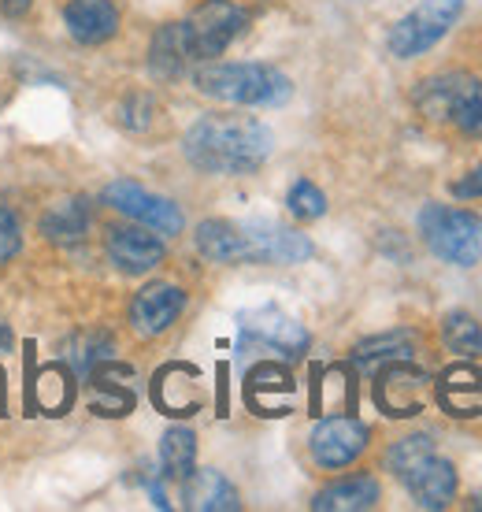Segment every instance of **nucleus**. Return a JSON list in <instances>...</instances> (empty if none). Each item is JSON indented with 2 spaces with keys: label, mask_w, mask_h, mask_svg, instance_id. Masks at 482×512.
Returning a JSON list of instances; mask_svg holds the SVG:
<instances>
[{
  "label": "nucleus",
  "mask_w": 482,
  "mask_h": 512,
  "mask_svg": "<svg viewBox=\"0 0 482 512\" xmlns=\"http://www.w3.org/2000/svg\"><path fill=\"white\" fill-rule=\"evenodd\" d=\"M182 26H186L193 60H212V56H223L245 34L249 12L234 0H204Z\"/></svg>",
  "instance_id": "5"
},
{
  "label": "nucleus",
  "mask_w": 482,
  "mask_h": 512,
  "mask_svg": "<svg viewBox=\"0 0 482 512\" xmlns=\"http://www.w3.org/2000/svg\"><path fill=\"white\" fill-rule=\"evenodd\" d=\"M271 130L249 116H201L186 130L182 153L208 175H249L271 156Z\"/></svg>",
  "instance_id": "1"
},
{
  "label": "nucleus",
  "mask_w": 482,
  "mask_h": 512,
  "mask_svg": "<svg viewBox=\"0 0 482 512\" xmlns=\"http://www.w3.org/2000/svg\"><path fill=\"white\" fill-rule=\"evenodd\" d=\"M427 453H434L431 435H408V438H401V442H394V446H390V453H386V468L401 479V475H405L408 468H416Z\"/></svg>",
  "instance_id": "28"
},
{
  "label": "nucleus",
  "mask_w": 482,
  "mask_h": 512,
  "mask_svg": "<svg viewBox=\"0 0 482 512\" xmlns=\"http://www.w3.org/2000/svg\"><path fill=\"white\" fill-rule=\"evenodd\" d=\"M41 234L56 245H82L89 234V205L82 197L75 201H60V205H52L45 216H41Z\"/></svg>",
  "instance_id": "24"
},
{
  "label": "nucleus",
  "mask_w": 482,
  "mask_h": 512,
  "mask_svg": "<svg viewBox=\"0 0 482 512\" xmlns=\"http://www.w3.org/2000/svg\"><path fill=\"white\" fill-rule=\"evenodd\" d=\"M241 334L253 338V342H260V346L275 349V353H282V357H301V353L308 349V342H312L305 327L275 305L245 312V316H241Z\"/></svg>",
  "instance_id": "9"
},
{
  "label": "nucleus",
  "mask_w": 482,
  "mask_h": 512,
  "mask_svg": "<svg viewBox=\"0 0 482 512\" xmlns=\"http://www.w3.org/2000/svg\"><path fill=\"white\" fill-rule=\"evenodd\" d=\"M197 368L193 364H167L153 379V401L164 416H190L201 409L197 394Z\"/></svg>",
  "instance_id": "17"
},
{
  "label": "nucleus",
  "mask_w": 482,
  "mask_h": 512,
  "mask_svg": "<svg viewBox=\"0 0 482 512\" xmlns=\"http://www.w3.org/2000/svg\"><path fill=\"white\" fill-rule=\"evenodd\" d=\"M453 197H460V201L482 197V164H479V167H471L468 175H460V179L453 182Z\"/></svg>",
  "instance_id": "33"
},
{
  "label": "nucleus",
  "mask_w": 482,
  "mask_h": 512,
  "mask_svg": "<svg viewBox=\"0 0 482 512\" xmlns=\"http://www.w3.org/2000/svg\"><path fill=\"white\" fill-rule=\"evenodd\" d=\"M130 368L127 364H115L112 357L101 360L93 372L86 375L89 379V409L97 412V416H127L134 409V394L127 390L123 379H130Z\"/></svg>",
  "instance_id": "18"
},
{
  "label": "nucleus",
  "mask_w": 482,
  "mask_h": 512,
  "mask_svg": "<svg viewBox=\"0 0 482 512\" xmlns=\"http://www.w3.org/2000/svg\"><path fill=\"white\" fill-rule=\"evenodd\" d=\"M193 238H197L201 256L212 260V264H249V242H245V227L241 223L204 219Z\"/></svg>",
  "instance_id": "19"
},
{
  "label": "nucleus",
  "mask_w": 482,
  "mask_h": 512,
  "mask_svg": "<svg viewBox=\"0 0 482 512\" xmlns=\"http://www.w3.org/2000/svg\"><path fill=\"white\" fill-rule=\"evenodd\" d=\"M419 234L438 260L453 268H475L482 256V219L449 205H427L419 212Z\"/></svg>",
  "instance_id": "3"
},
{
  "label": "nucleus",
  "mask_w": 482,
  "mask_h": 512,
  "mask_svg": "<svg viewBox=\"0 0 482 512\" xmlns=\"http://www.w3.org/2000/svg\"><path fill=\"white\" fill-rule=\"evenodd\" d=\"M401 483H405L408 494L423 509H445L449 501L457 498V468L445 461V457H434V453H427L416 468H408L401 475Z\"/></svg>",
  "instance_id": "13"
},
{
  "label": "nucleus",
  "mask_w": 482,
  "mask_h": 512,
  "mask_svg": "<svg viewBox=\"0 0 482 512\" xmlns=\"http://www.w3.org/2000/svg\"><path fill=\"white\" fill-rule=\"evenodd\" d=\"M245 401L256 416H286L293 405V375L275 360L256 364L245 375Z\"/></svg>",
  "instance_id": "12"
},
{
  "label": "nucleus",
  "mask_w": 482,
  "mask_h": 512,
  "mask_svg": "<svg viewBox=\"0 0 482 512\" xmlns=\"http://www.w3.org/2000/svg\"><path fill=\"white\" fill-rule=\"evenodd\" d=\"M75 357H71V368H75L78 375H89L101 360H108V353H112V338L108 334H86V338H78L75 342Z\"/></svg>",
  "instance_id": "30"
},
{
  "label": "nucleus",
  "mask_w": 482,
  "mask_h": 512,
  "mask_svg": "<svg viewBox=\"0 0 482 512\" xmlns=\"http://www.w3.org/2000/svg\"><path fill=\"white\" fill-rule=\"evenodd\" d=\"M286 208L293 212V219H319L327 212V197L319 190L316 182H293L290 193H286Z\"/></svg>",
  "instance_id": "29"
},
{
  "label": "nucleus",
  "mask_w": 482,
  "mask_h": 512,
  "mask_svg": "<svg viewBox=\"0 0 482 512\" xmlns=\"http://www.w3.org/2000/svg\"><path fill=\"white\" fill-rule=\"evenodd\" d=\"M182 308H186V290L182 286H175V282H149L130 301V323H134L138 334L156 338L182 316Z\"/></svg>",
  "instance_id": "11"
},
{
  "label": "nucleus",
  "mask_w": 482,
  "mask_h": 512,
  "mask_svg": "<svg viewBox=\"0 0 482 512\" xmlns=\"http://www.w3.org/2000/svg\"><path fill=\"white\" fill-rule=\"evenodd\" d=\"M412 349H416V334L412 331H386V334H375L368 342H360L353 349V364L356 368H382V364H390V360H408L412 357Z\"/></svg>",
  "instance_id": "25"
},
{
  "label": "nucleus",
  "mask_w": 482,
  "mask_h": 512,
  "mask_svg": "<svg viewBox=\"0 0 482 512\" xmlns=\"http://www.w3.org/2000/svg\"><path fill=\"white\" fill-rule=\"evenodd\" d=\"M30 4H34V0H0V8H4V15H15V19L30 12Z\"/></svg>",
  "instance_id": "34"
},
{
  "label": "nucleus",
  "mask_w": 482,
  "mask_h": 512,
  "mask_svg": "<svg viewBox=\"0 0 482 512\" xmlns=\"http://www.w3.org/2000/svg\"><path fill=\"white\" fill-rule=\"evenodd\" d=\"M471 509H479V512H482V490L475 494V498H471Z\"/></svg>",
  "instance_id": "35"
},
{
  "label": "nucleus",
  "mask_w": 482,
  "mask_h": 512,
  "mask_svg": "<svg viewBox=\"0 0 482 512\" xmlns=\"http://www.w3.org/2000/svg\"><path fill=\"white\" fill-rule=\"evenodd\" d=\"M371 431L356 416H327L308 438V453L319 468H345L368 449Z\"/></svg>",
  "instance_id": "7"
},
{
  "label": "nucleus",
  "mask_w": 482,
  "mask_h": 512,
  "mask_svg": "<svg viewBox=\"0 0 482 512\" xmlns=\"http://www.w3.org/2000/svg\"><path fill=\"white\" fill-rule=\"evenodd\" d=\"M104 205H112L115 212H123L127 219H134V223H141V227H149L156 234H178L186 227L175 201H167V197L145 190V186L130 179L108 182L104 186Z\"/></svg>",
  "instance_id": "6"
},
{
  "label": "nucleus",
  "mask_w": 482,
  "mask_h": 512,
  "mask_svg": "<svg viewBox=\"0 0 482 512\" xmlns=\"http://www.w3.org/2000/svg\"><path fill=\"white\" fill-rule=\"evenodd\" d=\"M482 372L471 364H453L438 383V401L449 416H479L482 405Z\"/></svg>",
  "instance_id": "23"
},
{
  "label": "nucleus",
  "mask_w": 482,
  "mask_h": 512,
  "mask_svg": "<svg viewBox=\"0 0 482 512\" xmlns=\"http://www.w3.org/2000/svg\"><path fill=\"white\" fill-rule=\"evenodd\" d=\"M479 75H468V71H449V75H434L427 82H419L416 90V108L431 123H453L457 108L464 104L468 90L475 86Z\"/></svg>",
  "instance_id": "15"
},
{
  "label": "nucleus",
  "mask_w": 482,
  "mask_h": 512,
  "mask_svg": "<svg viewBox=\"0 0 482 512\" xmlns=\"http://www.w3.org/2000/svg\"><path fill=\"white\" fill-rule=\"evenodd\" d=\"M423 394H427V375L412 368L408 360H390L382 364L379 383H375V401L386 416H416L423 409Z\"/></svg>",
  "instance_id": "10"
},
{
  "label": "nucleus",
  "mask_w": 482,
  "mask_h": 512,
  "mask_svg": "<svg viewBox=\"0 0 482 512\" xmlns=\"http://www.w3.org/2000/svg\"><path fill=\"white\" fill-rule=\"evenodd\" d=\"M442 338H445V346L453 349V353H460V357L482 353V327L468 312H449L442 320Z\"/></svg>",
  "instance_id": "27"
},
{
  "label": "nucleus",
  "mask_w": 482,
  "mask_h": 512,
  "mask_svg": "<svg viewBox=\"0 0 482 512\" xmlns=\"http://www.w3.org/2000/svg\"><path fill=\"white\" fill-rule=\"evenodd\" d=\"M460 12H464V0H419L405 19L394 23L386 45H390V52H394L397 60L423 56V52L434 49V45L453 30Z\"/></svg>",
  "instance_id": "4"
},
{
  "label": "nucleus",
  "mask_w": 482,
  "mask_h": 512,
  "mask_svg": "<svg viewBox=\"0 0 482 512\" xmlns=\"http://www.w3.org/2000/svg\"><path fill=\"white\" fill-rule=\"evenodd\" d=\"M23 249V234H19V219L8 205H0V268Z\"/></svg>",
  "instance_id": "32"
},
{
  "label": "nucleus",
  "mask_w": 482,
  "mask_h": 512,
  "mask_svg": "<svg viewBox=\"0 0 482 512\" xmlns=\"http://www.w3.org/2000/svg\"><path fill=\"white\" fill-rule=\"evenodd\" d=\"M453 127H457L460 134H471V138H479L482 134V78H475V86H471L464 104L457 108Z\"/></svg>",
  "instance_id": "31"
},
{
  "label": "nucleus",
  "mask_w": 482,
  "mask_h": 512,
  "mask_svg": "<svg viewBox=\"0 0 482 512\" xmlns=\"http://www.w3.org/2000/svg\"><path fill=\"white\" fill-rule=\"evenodd\" d=\"M375 501H379V479H371V475H349V479H338V483L319 490L316 498H312V509L364 512V509H375Z\"/></svg>",
  "instance_id": "22"
},
{
  "label": "nucleus",
  "mask_w": 482,
  "mask_h": 512,
  "mask_svg": "<svg viewBox=\"0 0 482 512\" xmlns=\"http://www.w3.org/2000/svg\"><path fill=\"white\" fill-rule=\"evenodd\" d=\"M64 23L78 45H104L119 30V8L112 0H71L64 8Z\"/></svg>",
  "instance_id": "16"
},
{
  "label": "nucleus",
  "mask_w": 482,
  "mask_h": 512,
  "mask_svg": "<svg viewBox=\"0 0 482 512\" xmlns=\"http://www.w3.org/2000/svg\"><path fill=\"white\" fill-rule=\"evenodd\" d=\"M193 64L190 41H186V26L182 23H167L153 34V45H149V71L160 82H171L178 78L186 67Z\"/></svg>",
  "instance_id": "21"
},
{
  "label": "nucleus",
  "mask_w": 482,
  "mask_h": 512,
  "mask_svg": "<svg viewBox=\"0 0 482 512\" xmlns=\"http://www.w3.org/2000/svg\"><path fill=\"white\" fill-rule=\"evenodd\" d=\"M241 227L249 242V264H305L316 253L305 234L271 219H245Z\"/></svg>",
  "instance_id": "8"
},
{
  "label": "nucleus",
  "mask_w": 482,
  "mask_h": 512,
  "mask_svg": "<svg viewBox=\"0 0 482 512\" xmlns=\"http://www.w3.org/2000/svg\"><path fill=\"white\" fill-rule=\"evenodd\" d=\"M182 483H186V490H182L186 509L193 512H234L241 505L238 490L230 487V479L216 468H204V472L193 468Z\"/></svg>",
  "instance_id": "20"
},
{
  "label": "nucleus",
  "mask_w": 482,
  "mask_h": 512,
  "mask_svg": "<svg viewBox=\"0 0 482 512\" xmlns=\"http://www.w3.org/2000/svg\"><path fill=\"white\" fill-rule=\"evenodd\" d=\"M193 86L212 101L245 108H279L293 97V82L271 64H204Z\"/></svg>",
  "instance_id": "2"
},
{
  "label": "nucleus",
  "mask_w": 482,
  "mask_h": 512,
  "mask_svg": "<svg viewBox=\"0 0 482 512\" xmlns=\"http://www.w3.org/2000/svg\"><path fill=\"white\" fill-rule=\"evenodd\" d=\"M108 256L119 271L127 275H145L156 264H164V242L156 234H145L141 227H112L108 231Z\"/></svg>",
  "instance_id": "14"
},
{
  "label": "nucleus",
  "mask_w": 482,
  "mask_h": 512,
  "mask_svg": "<svg viewBox=\"0 0 482 512\" xmlns=\"http://www.w3.org/2000/svg\"><path fill=\"white\" fill-rule=\"evenodd\" d=\"M0 409H4V372H0Z\"/></svg>",
  "instance_id": "36"
},
{
  "label": "nucleus",
  "mask_w": 482,
  "mask_h": 512,
  "mask_svg": "<svg viewBox=\"0 0 482 512\" xmlns=\"http://www.w3.org/2000/svg\"><path fill=\"white\" fill-rule=\"evenodd\" d=\"M160 464H164V475L167 479H186L193 472V464H197V435H193L190 427H171L160 442Z\"/></svg>",
  "instance_id": "26"
}]
</instances>
